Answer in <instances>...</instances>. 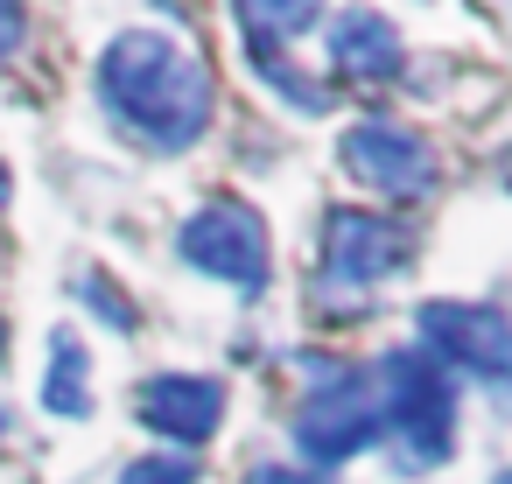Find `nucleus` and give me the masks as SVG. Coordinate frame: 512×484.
<instances>
[{
	"mask_svg": "<svg viewBox=\"0 0 512 484\" xmlns=\"http://www.w3.org/2000/svg\"><path fill=\"white\" fill-rule=\"evenodd\" d=\"M99 99L148 155H190L211 127L218 85L190 43L162 29H120L99 50Z\"/></svg>",
	"mask_w": 512,
	"mask_h": 484,
	"instance_id": "obj_1",
	"label": "nucleus"
},
{
	"mask_svg": "<svg viewBox=\"0 0 512 484\" xmlns=\"http://www.w3.org/2000/svg\"><path fill=\"white\" fill-rule=\"evenodd\" d=\"M372 400L400 470H435L456 456V379L421 344H400L372 365Z\"/></svg>",
	"mask_w": 512,
	"mask_h": 484,
	"instance_id": "obj_2",
	"label": "nucleus"
},
{
	"mask_svg": "<svg viewBox=\"0 0 512 484\" xmlns=\"http://www.w3.org/2000/svg\"><path fill=\"white\" fill-rule=\"evenodd\" d=\"M176 253L183 267H197L204 281H225L239 295H260L274 281V232L246 197H211L176 225Z\"/></svg>",
	"mask_w": 512,
	"mask_h": 484,
	"instance_id": "obj_3",
	"label": "nucleus"
},
{
	"mask_svg": "<svg viewBox=\"0 0 512 484\" xmlns=\"http://www.w3.org/2000/svg\"><path fill=\"white\" fill-rule=\"evenodd\" d=\"M379 400H372V379L365 372H337L330 386H309L302 407L288 414V442L309 456V470L330 477V463H351L379 442Z\"/></svg>",
	"mask_w": 512,
	"mask_h": 484,
	"instance_id": "obj_4",
	"label": "nucleus"
},
{
	"mask_svg": "<svg viewBox=\"0 0 512 484\" xmlns=\"http://www.w3.org/2000/svg\"><path fill=\"white\" fill-rule=\"evenodd\" d=\"M337 162H344L351 183H365V190H379V197H393V204H421V197L435 190V176H442L428 134H414V127L386 120V113L351 120L344 141H337Z\"/></svg>",
	"mask_w": 512,
	"mask_h": 484,
	"instance_id": "obj_5",
	"label": "nucleus"
},
{
	"mask_svg": "<svg viewBox=\"0 0 512 484\" xmlns=\"http://www.w3.org/2000/svg\"><path fill=\"white\" fill-rule=\"evenodd\" d=\"M414 330H421V351L442 372H477V379H505L512 372V323L491 302H449V295H435V302L414 309Z\"/></svg>",
	"mask_w": 512,
	"mask_h": 484,
	"instance_id": "obj_6",
	"label": "nucleus"
},
{
	"mask_svg": "<svg viewBox=\"0 0 512 484\" xmlns=\"http://www.w3.org/2000/svg\"><path fill=\"white\" fill-rule=\"evenodd\" d=\"M225 400H232V393H225V379H211V372H155V379H141L134 414H141V428L162 435L176 456H197V449L218 435Z\"/></svg>",
	"mask_w": 512,
	"mask_h": 484,
	"instance_id": "obj_7",
	"label": "nucleus"
},
{
	"mask_svg": "<svg viewBox=\"0 0 512 484\" xmlns=\"http://www.w3.org/2000/svg\"><path fill=\"white\" fill-rule=\"evenodd\" d=\"M407 260V232L386 211H330L323 218V281H344V295L379 288L386 274H400Z\"/></svg>",
	"mask_w": 512,
	"mask_h": 484,
	"instance_id": "obj_8",
	"label": "nucleus"
},
{
	"mask_svg": "<svg viewBox=\"0 0 512 484\" xmlns=\"http://www.w3.org/2000/svg\"><path fill=\"white\" fill-rule=\"evenodd\" d=\"M330 64L351 85H393L400 64H407V43H400V29L386 15L351 8V15H330Z\"/></svg>",
	"mask_w": 512,
	"mask_h": 484,
	"instance_id": "obj_9",
	"label": "nucleus"
},
{
	"mask_svg": "<svg viewBox=\"0 0 512 484\" xmlns=\"http://www.w3.org/2000/svg\"><path fill=\"white\" fill-rule=\"evenodd\" d=\"M43 407L57 421H85L92 414V365H85V337L71 323L50 330V379H43Z\"/></svg>",
	"mask_w": 512,
	"mask_h": 484,
	"instance_id": "obj_10",
	"label": "nucleus"
},
{
	"mask_svg": "<svg viewBox=\"0 0 512 484\" xmlns=\"http://www.w3.org/2000/svg\"><path fill=\"white\" fill-rule=\"evenodd\" d=\"M323 8H260V0H246L239 8V29H246V50L253 57H274L281 43H295L302 29H316Z\"/></svg>",
	"mask_w": 512,
	"mask_h": 484,
	"instance_id": "obj_11",
	"label": "nucleus"
},
{
	"mask_svg": "<svg viewBox=\"0 0 512 484\" xmlns=\"http://www.w3.org/2000/svg\"><path fill=\"white\" fill-rule=\"evenodd\" d=\"M253 64H260V78H267V85H274V92H281V99H288L295 113H309V120H323V113L337 106V99H330V85H316L309 71H295V64H281V57H253Z\"/></svg>",
	"mask_w": 512,
	"mask_h": 484,
	"instance_id": "obj_12",
	"label": "nucleus"
},
{
	"mask_svg": "<svg viewBox=\"0 0 512 484\" xmlns=\"http://www.w3.org/2000/svg\"><path fill=\"white\" fill-rule=\"evenodd\" d=\"M120 484H197V456H176V449L134 456V463L120 470Z\"/></svg>",
	"mask_w": 512,
	"mask_h": 484,
	"instance_id": "obj_13",
	"label": "nucleus"
},
{
	"mask_svg": "<svg viewBox=\"0 0 512 484\" xmlns=\"http://www.w3.org/2000/svg\"><path fill=\"white\" fill-rule=\"evenodd\" d=\"M78 302H92V309L106 316V330H120V337H134V330H141V323H134V302H127L106 274H85V281H78Z\"/></svg>",
	"mask_w": 512,
	"mask_h": 484,
	"instance_id": "obj_14",
	"label": "nucleus"
},
{
	"mask_svg": "<svg viewBox=\"0 0 512 484\" xmlns=\"http://www.w3.org/2000/svg\"><path fill=\"white\" fill-rule=\"evenodd\" d=\"M246 484H337V477H323V470H309V463H253Z\"/></svg>",
	"mask_w": 512,
	"mask_h": 484,
	"instance_id": "obj_15",
	"label": "nucleus"
},
{
	"mask_svg": "<svg viewBox=\"0 0 512 484\" xmlns=\"http://www.w3.org/2000/svg\"><path fill=\"white\" fill-rule=\"evenodd\" d=\"M22 43H29V15L22 8H0V64L22 57Z\"/></svg>",
	"mask_w": 512,
	"mask_h": 484,
	"instance_id": "obj_16",
	"label": "nucleus"
},
{
	"mask_svg": "<svg viewBox=\"0 0 512 484\" xmlns=\"http://www.w3.org/2000/svg\"><path fill=\"white\" fill-rule=\"evenodd\" d=\"M8 197H15V176H8V169H0V204H8Z\"/></svg>",
	"mask_w": 512,
	"mask_h": 484,
	"instance_id": "obj_17",
	"label": "nucleus"
},
{
	"mask_svg": "<svg viewBox=\"0 0 512 484\" xmlns=\"http://www.w3.org/2000/svg\"><path fill=\"white\" fill-rule=\"evenodd\" d=\"M0 358H8V316H0Z\"/></svg>",
	"mask_w": 512,
	"mask_h": 484,
	"instance_id": "obj_18",
	"label": "nucleus"
},
{
	"mask_svg": "<svg viewBox=\"0 0 512 484\" xmlns=\"http://www.w3.org/2000/svg\"><path fill=\"white\" fill-rule=\"evenodd\" d=\"M8 428H15V414H8V407H0V435H8Z\"/></svg>",
	"mask_w": 512,
	"mask_h": 484,
	"instance_id": "obj_19",
	"label": "nucleus"
}]
</instances>
